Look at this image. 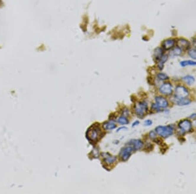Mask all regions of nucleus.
<instances>
[{
    "instance_id": "obj_9",
    "label": "nucleus",
    "mask_w": 196,
    "mask_h": 194,
    "mask_svg": "<svg viewBox=\"0 0 196 194\" xmlns=\"http://www.w3.org/2000/svg\"><path fill=\"white\" fill-rule=\"evenodd\" d=\"M127 145H129L130 146L132 147L133 150L137 151V150H139L142 148L143 146V143L139 139H133L127 143Z\"/></svg>"
},
{
    "instance_id": "obj_19",
    "label": "nucleus",
    "mask_w": 196,
    "mask_h": 194,
    "mask_svg": "<svg viewBox=\"0 0 196 194\" xmlns=\"http://www.w3.org/2000/svg\"><path fill=\"white\" fill-rule=\"evenodd\" d=\"M180 64L182 67L188 66V65H196V62L192 60H184L180 62Z\"/></svg>"
},
{
    "instance_id": "obj_8",
    "label": "nucleus",
    "mask_w": 196,
    "mask_h": 194,
    "mask_svg": "<svg viewBox=\"0 0 196 194\" xmlns=\"http://www.w3.org/2000/svg\"><path fill=\"white\" fill-rule=\"evenodd\" d=\"M160 92L164 95H170L173 92L172 86L170 83H164L160 88Z\"/></svg>"
},
{
    "instance_id": "obj_23",
    "label": "nucleus",
    "mask_w": 196,
    "mask_h": 194,
    "mask_svg": "<svg viewBox=\"0 0 196 194\" xmlns=\"http://www.w3.org/2000/svg\"><path fill=\"white\" fill-rule=\"evenodd\" d=\"M149 135H150V138H151V139L155 138V131H150V133H149Z\"/></svg>"
},
{
    "instance_id": "obj_24",
    "label": "nucleus",
    "mask_w": 196,
    "mask_h": 194,
    "mask_svg": "<svg viewBox=\"0 0 196 194\" xmlns=\"http://www.w3.org/2000/svg\"><path fill=\"white\" fill-rule=\"evenodd\" d=\"M152 124V122L150 120H146L145 122V126H150Z\"/></svg>"
},
{
    "instance_id": "obj_1",
    "label": "nucleus",
    "mask_w": 196,
    "mask_h": 194,
    "mask_svg": "<svg viewBox=\"0 0 196 194\" xmlns=\"http://www.w3.org/2000/svg\"><path fill=\"white\" fill-rule=\"evenodd\" d=\"M101 130L98 126H92L86 132V137L90 142H97Z\"/></svg>"
},
{
    "instance_id": "obj_21",
    "label": "nucleus",
    "mask_w": 196,
    "mask_h": 194,
    "mask_svg": "<svg viewBox=\"0 0 196 194\" xmlns=\"http://www.w3.org/2000/svg\"><path fill=\"white\" fill-rule=\"evenodd\" d=\"M118 122L120 123V124H128V120H127V119L126 117H120L118 119Z\"/></svg>"
},
{
    "instance_id": "obj_4",
    "label": "nucleus",
    "mask_w": 196,
    "mask_h": 194,
    "mask_svg": "<svg viewBox=\"0 0 196 194\" xmlns=\"http://www.w3.org/2000/svg\"><path fill=\"white\" fill-rule=\"evenodd\" d=\"M133 151H134V150L132 146H128L124 147L120 151L119 153V157L123 161H126L129 158Z\"/></svg>"
},
{
    "instance_id": "obj_7",
    "label": "nucleus",
    "mask_w": 196,
    "mask_h": 194,
    "mask_svg": "<svg viewBox=\"0 0 196 194\" xmlns=\"http://www.w3.org/2000/svg\"><path fill=\"white\" fill-rule=\"evenodd\" d=\"M101 156H103V161L105 163H106V164L108 165L113 164L116 161V156H112L110 154H108V153H107V152L102 153Z\"/></svg>"
},
{
    "instance_id": "obj_3",
    "label": "nucleus",
    "mask_w": 196,
    "mask_h": 194,
    "mask_svg": "<svg viewBox=\"0 0 196 194\" xmlns=\"http://www.w3.org/2000/svg\"><path fill=\"white\" fill-rule=\"evenodd\" d=\"M135 111L136 114L140 118H142L147 111L148 105L145 102H138L135 105Z\"/></svg>"
},
{
    "instance_id": "obj_22",
    "label": "nucleus",
    "mask_w": 196,
    "mask_h": 194,
    "mask_svg": "<svg viewBox=\"0 0 196 194\" xmlns=\"http://www.w3.org/2000/svg\"><path fill=\"white\" fill-rule=\"evenodd\" d=\"M158 78L160 80H167L169 79V77H168L166 74L160 73L158 75Z\"/></svg>"
},
{
    "instance_id": "obj_14",
    "label": "nucleus",
    "mask_w": 196,
    "mask_h": 194,
    "mask_svg": "<svg viewBox=\"0 0 196 194\" xmlns=\"http://www.w3.org/2000/svg\"><path fill=\"white\" fill-rule=\"evenodd\" d=\"M178 100L176 101V103L179 106H185L188 105L191 103V101L189 99L182 98V99H177Z\"/></svg>"
},
{
    "instance_id": "obj_6",
    "label": "nucleus",
    "mask_w": 196,
    "mask_h": 194,
    "mask_svg": "<svg viewBox=\"0 0 196 194\" xmlns=\"http://www.w3.org/2000/svg\"><path fill=\"white\" fill-rule=\"evenodd\" d=\"M179 127L184 132H188L192 129V123L188 120H184L180 121L179 124Z\"/></svg>"
},
{
    "instance_id": "obj_11",
    "label": "nucleus",
    "mask_w": 196,
    "mask_h": 194,
    "mask_svg": "<svg viewBox=\"0 0 196 194\" xmlns=\"http://www.w3.org/2000/svg\"><path fill=\"white\" fill-rule=\"evenodd\" d=\"M175 40L173 39H168L166 41H164L162 44L163 48L165 50H169L171 48H173V46H175Z\"/></svg>"
},
{
    "instance_id": "obj_5",
    "label": "nucleus",
    "mask_w": 196,
    "mask_h": 194,
    "mask_svg": "<svg viewBox=\"0 0 196 194\" xmlns=\"http://www.w3.org/2000/svg\"><path fill=\"white\" fill-rule=\"evenodd\" d=\"M175 96L177 99L185 98L188 96V91L185 87L179 86L176 87L175 90Z\"/></svg>"
},
{
    "instance_id": "obj_10",
    "label": "nucleus",
    "mask_w": 196,
    "mask_h": 194,
    "mask_svg": "<svg viewBox=\"0 0 196 194\" xmlns=\"http://www.w3.org/2000/svg\"><path fill=\"white\" fill-rule=\"evenodd\" d=\"M155 103H156V105L159 107L166 108L168 106V102L167 101V99L166 98H163V97L161 96L156 97V98H155Z\"/></svg>"
},
{
    "instance_id": "obj_26",
    "label": "nucleus",
    "mask_w": 196,
    "mask_h": 194,
    "mask_svg": "<svg viewBox=\"0 0 196 194\" xmlns=\"http://www.w3.org/2000/svg\"><path fill=\"white\" fill-rule=\"evenodd\" d=\"M139 124V121H136L135 122H134V123H133V127H134V126H137V125H138Z\"/></svg>"
},
{
    "instance_id": "obj_2",
    "label": "nucleus",
    "mask_w": 196,
    "mask_h": 194,
    "mask_svg": "<svg viewBox=\"0 0 196 194\" xmlns=\"http://www.w3.org/2000/svg\"><path fill=\"white\" fill-rule=\"evenodd\" d=\"M155 132L161 137L163 138H167L168 137L173 135V127L171 126H158L155 127Z\"/></svg>"
},
{
    "instance_id": "obj_17",
    "label": "nucleus",
    "mask_w": 196,
    "mask_h": 194,
    "mask_svg": "<svg viewBox=\"0 0 196 194\" xmlns=\"http://www.w3.org/2000/svg\"><path fill=\"white\" fill-rule=\"evenodd\" d=\"M183 80L186 83H187L189 85H191V84H194L195 82V79L194 77H192L191 75H187L185 76L182 78Z\"/></svg>"
},
{
    "instance_id": "obj_16",
    "label": "nucleus",
    "mask_w": 196,
    "mask_h": 194,
    "mask_svg": "<svg viewBox=\"0 0 196 194\" xmlns=\"http://www.w3.org/2000/svg\"><path fill=\"white\" fill-rule=\"evenodd\" d=\"M103 126L105 127V130H114V128L116 127V124H115L113 122H107L105 123Z\"/></svg>"
},
{
    "instance_id": "obj_20",
    "label": "nucleus",
    "mask_w": 196,
    "mask_h": 194,
    "mask_svg": "<svg viewBox=\"0 0 196 194\" xmlns=\"http://www.w3.org/2000/svg\"><path fill=\"white\" fill-rule=\"evenodd\" d=\"M188 53L192 59H196V48H189Z\"/></svg>"
},
{
    "instance_id": "obj_13",
    "label": "nucleus",
    "mask_w": 196,
    "mask_h": 194,
    "mask_svg": "<svg viewBox=\"0 0 196 194\" xmlns=\"http://www.w3.org/2000/svg\"><path fill=\"white\" fill-rule=\"evenodd\" d=\"M163 56V50L161 47H158L154 51V57L156 60H160L161 58Z\"/></svg>"
},
{
    "instance_id": "obj_18",
    "label": "nucleus",
    "mask_w": 196,
    "mask_h": 194,
    "mask_svg": "<svg viewBox=\"0 0 196 194\" xmlns=\"http://www.w3.org/2000/svg\"><path fill=\"white\" fill-rule=\"evenodd\" d=\"M168 59V56L167 55H163L162 57L161 58V59L159 60V63H158V68L160 69H162L163 67V65L165 62H166Z\"/></svg>"
},
{
    "instance_id": "obj_15",
    "label": "nucleus",
    "mask_w": 196,
    "mask_h": 194,
    "mask_svg": "<svg viewBox=\"0 0 196 194\" xmlns=\"http://www.w3.org/2000/svg\"><path fill=\"white\" fill-rule=\"evenodd\" d=\"M182 49L179 46H176L175 48H173L171 51L170 52L171 56H178L182 54Z\"/></svg>"
},
{
    "instance_id": "obj_12",
    "label": "nucleus",
    "mask_w": 196,
    "mask_h": 194,
    "mask_svg": "<svg viewBox=\"0 0 196 194\" xmlns=\"http://www.w3.org/2000/svg\"><path fill=\"white\" fill-rule=\"evenodd\" d=\"M178 46L181 49H188L189 47V42L185 39H180L178 41Z\"/></svg>"
},
{
    "instance_id": "obj_25",
    "label": "nucleus",
    "mask_w": 196,
    "mask_h": 194,
    "mask_svg": "<svg viewBox=\"0 0 196 194\" xmlns=\"http://www.w3.org/2000/svg\"><path fill=\"white\" fill-rule=\"evenodd\" d=\"M121 130H127V127H120L119 128V129H118V130L116 131H117V132H119V131H120Z\"/></svg>"
}]
</instances>
